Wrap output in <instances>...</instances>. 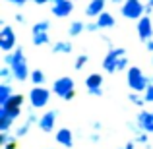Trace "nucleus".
<instances>
[{
    "label": "nucleus",
    "mask_w": 153,
    "mask_h": 149,
    "mask_svg": "<svg viewBox=\"0 0 153 149\" xmlns=\"http://www.w3.org/2000/svg\"><path fill=\"white\" fill-rule=\"evenodd\" d=\"M31 43L35 47H43V45H49L51 37H49V31H35L31 33Z\"/></svg>",
    "instance_id": "obj_17"
},
{
    "label": "nucleus",
    "mask_w": 153,
    "mask_h": 149,
    "mask_svg": "<svg viewBox=\"0 0 153 149\" xmlns=\"http://www.w3.org/2000/svg\"><path fill=\"white\" fill-rule=\"evenodd\" d=\"M120 14L126 19H140L142 16H146V4L142 0H124V4L120 6Z\"/></svg>",
    "instance_id": "obj_6"
},
{
    "label": "nucleus",
    "mask_w": 153,
    "mask_h": 149,
    "mask_svg": "<svg viewBox=\"0 0 153 149\" xmlns=\"http://www.w3.org/2000/svg\"><path fill=\"white\" fill-rule=\"evenodd\" d=\"M29 78H31V83H33V85H43V83L47 82V76H45L43 70H33Z\"/></svg>",
    "instance_id": "obj_22"
},
{
    "label": "nucleus",
    "mask_w": 153,
    "mask_h": 149,
    "mask_svg": "<svg viewBox=\"0 0 153 149\" xmlns=\"http://www.w3.org/2000/svg\"><path fill=\"white\" fill-rule=\"evenodd\" d=\"M52 93L56 97H60L62 101H72L76 95V83L70 76H62L52 83Z\"/></svg>",
    "instance_id": "obj_3"
},
{
    "label": "nucleus",
    "mask_w": 153,
    "mask_h": 149,
    "mask_svg": "<svg viewBox=\"0 0 153 149\" xmlns=\"http://www.w3.org/2000/svg\"><path fill=\"white\" fill-rule=\"evenodd\" d=\"M27 2H29V0H27Z\"/></svg>",
    "instance_id": "obj_45"
},
{
    "label": "nucleus",
    "mask_w": 153,
    "mask_h": 149,
    "mask_svg": "<svg viewBox=\"0 0 153 149\" xmlns=\"http://www.w3.org/2000/svg\"><path fill=\"white\" fill-rule=\"evenodd\" d=\"M147 132H142V134H138V136H134V142L136 143H143V145H146V143H149V138H147Z\"/></svg>",
    "instance_id": "obj_28"
},
{
    "label": "nucleus",
    "mask_w": 153,
    "mask_h": 149,
    "mask_svg": "<svg viewBox=\"0 0 153 149\" xmlns=\"http://www.w3.org/2000/svg\"><path fill=\"white\" fill-rule=\"evenodd\" d=\"M136 122L140 124V128H142L143 132L153 134V110H143V108H140L138 116H136Z\"/></svg>",
    "instance_id": "obj_13"
},
{
    "label": "nucleus",
    "mask_w": 153,
    "mask_h": 149,
    "mask_svg": "<svg viewBox=\"0 0 153 149\" xmlns=\"http://www.w3.org/2000/svg\"><path fill=\"white\" fill-rule=\"evenodd\" d=\"M82 31H85V23L79 21V19L72 21V23H70V27H68V35H70V37H78Z\"/></svg>",
    "instance_id": "obj_21"
},
{
    "label": "nucleus",
    "mask_w": 153,
    "mask_h": 149,
    "mask_svg": "<svg viewBox=\"0 0 153 149\" xmlns=\"http://www.w3.org/2000/svg\"><path fill=\"white\" fill-rule=\"evenodd\" d=\"M72 50H74V45L70 41H56L52 45V52L54 54H70Z\"/></svg>",
    "instance_id": "obj_18"
},
{
    "label": "nucleus",
    "mask_w": 153,
    "mask_h": 149,
    "mask_svg": "<svg viewBox=\"0 0 153 149\" xmlns=\"http://www.w3.org/2000/svg\"><path fill=\"white\" fill-rule=\"evenodd\" d=\"M85 89H87V93L93 95V97H101L103 95V76L97 74V72L89 74L85 78Z\"/></svg>",
    "instance_id": "obj_11"
},
{
    "label": "nucleus",
    "mask_w": 153,
    "mask_h": 149,
    "mask_svg": "<svg viewBox=\"0 0 153 149\" xmlns=\"http://www.w3.org/2000/svg\"><path fill=\"white\" fill-rule=\"evenodd\" d=\"M74 2H76V0H74Z\"/></svg>",
    "instance_id": "obj_46"
},
{
    "label": "nucleus",
    "mask_w": 153,
    "mask_h": 149,
    "mask_svg": "<svg viewBox=\"0 0 153 149\" xmlns=\"http://www.w3.org/2000/svg\"><path fill=\"white\" fill-rule=\"evenodd\" d=\"M23 101H25V97H23L22 93H14L4 105H0V108H2V110H6L8 114L16 120L19 114H22V105H23Z\"/></svg>",
    "instance_id": "obj_7"
},
{
    "label": "nucleus",
    "mask_w": 153,
    "mask_h": 149,
    "mask_svg": "<svg viewBox=\"0 0 153 149\" xmlns=\"http://www.w3.org/2000/svg\"><path fill=\"white\" fill-rule=\"evenodd\" d=\"M10 139H12V136H10V132H0V145H6V143L8 142H10Z\"/></svg>",
    "instance_id": "obj_31"
},
{
    "label": "nucleus",
    "mask_w": 153,
    "mask_h": 149,
    "mask_svg": "<svg viewBox=\"0 0 153 149\" xmlns=\"http://www.w3.org/2000/svg\"><path fill=\"white\" fill-rule=\"evenodd\" d=\"M49 29H51V21H49V19H41V21L33 23L31 33H35V31H49Z\"/></svg>",
    "instance_id": "obj_26"
},
{
    "label": "nucleus",
    "mask_w": 153,
    "mask_h": 149,
    "mask_svg": "<svg viewBox=\"0 0 153 149\" xmlns=\"http://www.w3.org/2000/svg\"><path fill=\"white\" fill-rule=\"evenodd\" d=\"M37 6H45V4H51V0H33Z\"/></svg>",
    "instance_id": "obj_38"
},
{
    "label": "nucleus",
    "mask_w": 153,
    "mask_h": 149,
    "mask_svg": "<svg viewBox=\"0 0 153 149\" xmlns=\"http://www.w3.org/2000/svg\"><path fill=\"white\" fill-rule=\"evenodd\" d=\"M49 149H54V147H49Z\"/></svg>",
    "instance_id": "obj_44"
},
{
    "label": "nucleus",
    "mask_w": 153,
    "mask_h": 149,
    "mask_svg": "<svg viewBox=\"0 0 153 149\" xmlns=\"http://www.w3.org/2000/svg\"><path fill=\"white\" fill-rule=\"evenodd\" d=\"M151 83H153V76H151Z\"/></svg>",
    "instance_id": "obj_42"
},
{
    "label": "nucleus",
    "mask_w": 153,
    "mask_h": 149,
    "mask_svg": "<svg viewBox=\"0 0 153 149\" xmlns=\"http://www.w3.org/2000/svg\"><path fill=\"white\" fill-rule=\"evenodd\" d=\"M146 47H147V50H149V52H153V39H149V41L146 43Z\"/></svg>",
    "instance_id": "obj_39"
},
{
    "label": "nucleus",
    "mask_w": 153,
    "mask_h": 149,
    "mask_svg": "<svg viewBox=\"0 0 153 149\" xmlns=\"http://www.w3.org/2000/svg\"><path fill=\"white\" fill-rule=\"evenodd\" d=\"M51 12L54 18H68L74 12V0H51Z\"/></svg>",
    "instance_id": "obj_9"
},
{
    "label": "nucleus",
    "mask_w": 153,
    "mask_h": 149,
    "mask_svg": "<svg viewBox=\"0 0 153 149\" xmlns=\"http://www.w3.org/2000/svg\"><path fill=\"white\" fill-rule=\"evenodd\" d=\"M12 60H14V50H12V52H6V54H4V66H10Z\"/></svg>",
    "instance_id": "obj_33"
},
{
    "label": "nucleus",
    "mask_w": 153,
    "mask_h": 149,
    "mask_svg": "<svg viewBox=\"0 0 153 149\" xmlns=\"http://www.w3.org/2000/svg\"><path fill=\"white\" fill-rule=\"evenodd\" d=\"M93 130H95V132L101 130V122H93Z\"/></svg>",
    "instance_id": "obj_40"
},
{
    "label": "nucleus",
    "mask_w": 153,
    "mask_h": 149,
    "mask_svg": "<svg viewBox=\"0 0 153 149\" xmlns=\"http://www.w3.org/2000/svg\"><path fill=\"white\" fill-rule=\"evenodd\" d=\"M54 138H56V142H58L62 147H66V149L74 147V134H72L70 128H60V130H56Z\"/></svg>",
    "instance_id": "obj_14"
},
{
    "label": "nucleus",
    "mask_w": 153,
    "mask_h": 149,
    "mask_svg": "<svg viewBox=\"0 0 153 149\" xmlns=\"http://www.w3.org/2000/svg\"><path fill=\"white\" fill-rule=\"evenodd\" d=\"M120 149H136V142H128L126 145H122Z\"/></svg>",
    "instance_id": "obj_36"
},
{
    "label": "nucleus",
    "mask_w": 153,
    "mask_h": 149,
    "mask_svg": "<svg viewBox=\"0 0 153 149\" xmlns=\"http://www.w3.org/2000/svg\"><path fill=\"white\" fill-rule=\"evenodd\" d=\"M51 93L52 89H47L43 85H33L29 89V95H27V101L33 108H45L51 101Z\"/></svg>",
    "instance_id": "obj_4"
},
{
    "label": "nucleus",
    "mask_w": 153,
    "mask_h": 149,
    "mask_svg": "<svg viewBox=\"0 0 153 149\" xmlns=\"http://www.w3.org/2000/svg\"><path fill=\"white\" fill-rule=\"evenodd\" d=\"M16 21H18L19 25H23V23H25V16L23 14H16Z\"/></svg>",
    "instance_id": "obj_34"
},
{
    "label": "nucleus",
    "mask_w": 153,
    "mask_h": 149,
    "mask_svg": "<svg viewBox=\"0 0 153 149\" xmlns=\"http://www.w3.org/2000/svg\"><path fill=\"white\" fill-rule=\"evenodd\" d=\"M31 126H33V124L25 120V122H23L22 126L16 128V136H18V138H23V136H27V132H29V128H31Z\"/></svg>",
    "instance_id": "obj_27"
},
{
    "label": "nucleus",
    "mask_w": 153,
    "mask_h": 149,
    "mask_svg": "<svg viewBox=\"0 0 153 149\" xmlns=\"http://www.w3.org/2000/svg\"><path fill=\"white\" fill-rule=\"evenodd\" d=\"M136 31H138V37L140 41L147 43L149 39H153V21L149 16H142V18L138 19V23H136Z\"/></svg>",
    "instance_id": "obj_10"
},
{
    "label": "nucleus",
    "mask_w": 153,
    "mask_h": 149,
    "mask_svg": "<svg viewBox=\"0 0 153 149\" xmlns=\"http://www.w3.org/2000/svg\"><path fill=\"white\" fill-rule=\"evenodd\" d=\"M126 82H128V87H130L132 91L143 93V91L147 89V85L151 83V78H147L140 66H130L128 72H126Z\"/></svg>",
    "instance_id": "obj_1"
},
{
    "label": "nucleus",
    "mask_w": 153,
    "mask_h": 149,
    "mask_svg": "<svg viewBox=\"0 0 153 149\" xmlns=\"http://www.w3.org/2000/svg\"><path fill=\"white\" fill-rule=\"evenodd\" d=\"M128 99H130V103H132V105H136V107H140V108H142L143 105L147 103L146 97H143L142 93H136V91H132V93L128 95Z\"/></svg>",
    "instance_id": "obj_23"
},
{
    "label": "nucleus",
    "mask_w": 153,
    "mask_h": 149,
    "mask_svg": "<svg viewBox=\"0 0 153 149\" xmlns=\"http://www.w3.org/2000/svg\"><path fill=\"white\" fill-rule=\"evenodd\" d=\"M14 95V89H12V83H6L2 82L0 83V105H4L8 99Z\"/></svg>",
    "instance_id": "obj_20"
},
{
    "label": "nucleus",
    "mask_w": 153,
    "mask_h": 149,
    "mask_svg": "<svg viewBox=\"0 0 153 149\" xmlns=\"http://www.w3.org/2000/svg\"><path fill=\"white\" fill-rule=\"evenodd\" d=\"M0 79H2V82H6V83H12V79H16L14 78V72H12L10 66L0 68Z\"/></svg>",
    "instance_id": "obj_24"
},
{
    "label": "nucleus",
    "mask_w": 153,
    "mask_h": 149,
    "mask_svg": "<svg viewBox=\"0 0 153 149\" xmlns=\"http://www.w3.org/2000/svg\"><path fill=\"white\" fill-rule=\"evenodd\" d=\"M16 147H18V136L14 134V136H12V139L4 145V149H16Z\"/></svg>",
    "instance_id": "obj_32"
},
{
    "label": "nucleus",
    "mask_w": 153,
    "mask_h": 149,
    "mask_svg": "<svg viewBox=\"0 0 153 149\" xmlns=\"http://www.w3.org/2000/svg\"><path fill=\"white\" fill-rule=\"evenodd\" d=\"M12 124H14V118H12L6 110L0 108V132H10Z\"/></svg>",
    "instance_id": "obj_19"
},
{
    "label": "nucleus",
    "mask_w": 153,
    "mask_h": 149,
    "mask_svg": "<svg viewBox=\"0 0 153 149\" xmlns=\"http://www.w3.org/2000/svg\"><path fill=\"white\" fill-rule=\"evenodd\" d=\"M101 27H99V23L97 21H89V23H85V31H89V33H95V31H99Z\"/></svg>",
    "instance_id": "obj_30"
},
{
    "label": "nucleus",
    "mask_w": 153,
    "mask_h": 149,
    "mask_svg": "<svg viewBox=\"0 0 153 149\" xmlns=\"http://www.w3.org/2000/svg\"><path fill=\"white\" fill-rule=\"evenodd\" d=\"M89 62V56L85 54V52H82V54H78V58H76V62H74V70H83L85 68V64Z\"/></svg>",
    "instance_id": "obj_25"
},
{
    "label": "nucleus",
    "mask_w": 153,
    "mask_h": 149,
    "mask_svg": "<svg viewBox=\"0 0 153 149\" xmlns=\"http://www.w3.org/2000/svg\"><path fill=\"white\" fill-rule=\"evenodd\" d=\"M143 97H146L147 103H153V83H149V85H147V89L143 91Z\"/></svg>",
    "instance_id": "obj_29"
},
{
    "label": "nucleus",
    "mask_w": 153,
    "mask_h": 149,
    "mask_svg": "<svg viewBox=\"0 0 153 149\" xmlns=\"http://www.w3.org/2000/svg\"><path fill=\"white\" fill-rule=\"evenodd\" d=\"M0 49L4 52H12L16 49V31L12 25H2L0 29Z\"/></svg>",
    "instance_id": "obj_8"
},
{
    "label": "nucleus",
    "mask_w": 153,
    "mask_h": 149,
    "mask_svg": "<svg viewBox=\"0 0 153 149\" xmlns=\"http://www.w3.org/2000/svg\"><path fill=\"white\" fill-rule=\"evenodd\" d=\"M6 2H12V4H16V6H23L27 0H6Z\"/></svg>",
    "instance_id": "obj_37"
},
{
    "label": "nucleus",
    "mask_w": 153,
    "mask_h": 149,
    "mask_svg": "<svg viewBox=\"0 0 153 149\" xmlns=\"http://www.w3.org/2000/svg\"><path fill=\"white\" fill-rule=\"evenodd\" d=\"M97 19V23H99V27L101 29H111V27H114V16L111 14V12H103L99 18H95Z\"/></svg>",
    "instance_id": "obj_16"
},
{
    "label": "nucleus",
    "mask_w": 153,
    "mask_h": 149,
    "mask_svg": "<svg viewBox=\"0 0 153 149\" xmlns=\"http://www.w3.org/2000/svg\"><path fill=\"white\" fill-rule=\"evenodd\" d=\"M56 114H58L56 110H47L45 114H41V118H39V122H37L39 130L45 132V134H51V132L54 130V124H56Z\"/></svg>",
    "instance_id": "obj_12"
},
{
    "label": "nucleus",
    "mask_w": 153,
    "mask_h": 149,
    "mask_svg": "<svg viewBox=\"0 0 153 149\" xmlns=\"http://www.w3.org/2000/svg\"><path fill=\"white\" fill-rule=\"evenodd\" d=\"M126 56V49H120V47H112L108 49V52L103 58V70L107 74H114L118 72V62Z\"/></svg>",
    "instance_id": "obj_5"
},
{
    "label": "nucleus",
    "mask_w": 153,
    "mask_h": 149,
    "mask_svg": "<svg viewBox=\"0 0 153 149\" xmlns=\"http://www.w3.org/2000/svg\"><path fill=\"white\" fill-rule=\"evenodd\" d=\"M89 139H91V142H93V143H99V139H101V136H99L97 132H93V134L89 136Z\"/></svg>",
    "instance_id": "obj_35"
},
{
    "label": "nucleus",
    "mask_w": 153,
    "mask_h": 149,
    "mask_svg": "<svg viewBox=\"0 0 153 149\" xmlns=\"http://www.w3.org/2000/svg\"><path fill=\"white\" fill-rule=\"evenodd\" d=\"M12 72H14V78L18 79V82H25V79H29V64H27V58L25 54H23V49L22 47H16L14 49V60H12L10 64Z\"/></svg>",
    "instance_id": "obj_2"
},
{
    "label": "nucleus",
    "mask_w": 153,
    "mask_h": 149,
    "mask_svg": "<svg viewBox=\"0 0 153 149\" xmlns=\"http://www.w3.org/2000/svg\"><path fill=\"white\" fill-rule=\"evenodd\" d=\"M105 6H107V0H89L85 6V16L87 18H99L105 12Z\"/></svg>",
    "instance_id": "obj_15"
},
{
    "label": "nucleus",
    "mask_w": 153,
    "mask_h": 149,
    "mask_svg": "<svg viewBox=\"0 0 153 149\" xmlns=\"http://www.w3.org/2000/svg\"><path fill=\"white\" fill-rule=\"evenodd\" d=\"M151 64H153V58H151Z\"/></svg>",
    "instance_id": "obj_43"
},
{
    "label": "nucleus",
    "mask_w": 153,
    "mask_h": 149,
    "mask_svg": "<svg viewBox=\"0 0 153 149\" xmlns=\"http://www.w3.org/2000/svg\"><path fill=\"white\" fill-rule=\"evenodd\" d=\"M111 2H112V4H116V6H122L124 0H111Z\"/></svg>",
    "instance_id": "obj_41"
}]
</instances>
